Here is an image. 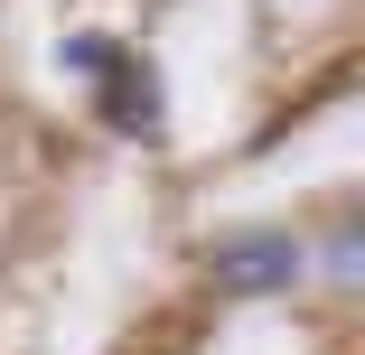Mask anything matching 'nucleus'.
I'll return each mask as SVG.
<instances>
[{"instance_id": "f257e3e1", "label": "nucleus", "mask_w": 365, "mask_h": 355, "mask_svg": "<svg viewBox=\"0 0 365 355\" xmlns=\"http://www.w3.org/2000/svg\"><path fill=\"white\" fill-rule=\"evenodd\" d=\"M300 271H309V253H300V234H281V225L215 234V243H206V280H215L225 300H272V290H290Z\"/></svg>"}, {"instance_id": "f03ea898", "label": "nucleus", "mask_w": 365, "mask_h": 355, "mask_svg": "<svg viewBox=\"0 0 365 355\" xmlns=\"http://www.w3.org/2000/svg\"><path fill=\"white\" fill-rule=\"evenodd\" d=\"M94 85H103V122H113V131H140V140L160 131V75H150V65H140L131 47L103 65Z\"/></svg>"}, {"instance_id": "7ed1b4c3", "label": "nucleus", "mask_w": 365, "mask_h": 355, "mask_svg": "<svg viewBox=\"0 0 365 355\" xmlns=\"http://www.w3.org/2000/svg\"><path fill=\"white\" fill-rule=\"evenodd\" d=\"M113 56H122V47H113L103 28H76V38H66V47H56V65H66V75H103V65H113Z\"/></svg>"}, {"instance_id": "20e7f679", "label": "nucleus", "mask_w": 365, "mask_h": 355, "mask_svg": "<svg viewBox=\"0 0 365 355\" xmlns=\"http://www.w3.org/2000/svg\"><path fill=\"white\" fill-rule=\"evenodd\" d=\"M328 271H337V280H356V225H337V243H328Z\"/></svg>"}]
</instances>
